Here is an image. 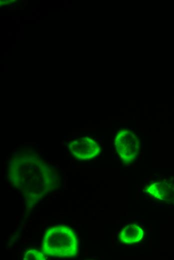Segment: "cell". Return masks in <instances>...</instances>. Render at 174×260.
I'll use <instances>...</instances> for the list:
<instances>
[{"mask_svg":"<svg viewBox=\"0 0 174 260\" xmlns=\"http://www.w3.org/2000/svg\"><path fill=\"white\" fill-rule=\"evenodd\" d=\"M8 179L28 202H36L54 190L60 182L56 170L32 154L20 155L9 162Z\"/></svg>","mask_w":174,"mask_h":260,"instance_id":"1","label":"cell"},{"mask_svg":"<svg viewBox=\"0 0 174 260\" xmlns=\"http://www.w3.org/2000/svg\"><path fill=\"white\" fill-rule=\"evenodd\" d=\"M42 250L50 256L71 258L78 251V240L74 230L65 224H58L47 229L42 242Z\"/></svg>","mask_w":174,"mask_h":260,"instance_id":"2","label":"cell"},{"mask_svg":"<svg viewBox=\"0 0 174 260\" xmlns=\"http://www.w3.org/2000/svg\"><path fill=\"white\" fill-rule=\"evenodd\" d=\"M114 145L122 161L132 162L136 158L140 151V142L131 131L120 130L115 139Z\"/></svg>","mask_w":174,"mask_h":260,"instance_id":"3","label":"cell"},{"mask_svg":"<svg viewBox=\"0 0 174 260\" xmlns=\"http://www.w3.org/2000/svg\"><path fill=\"white\" fill-rule=\"evenodd\" d=\"M68 148L74 157L80 160H86L97 156L100 148L93 138L84 136L74 139L68 144Z\"/></svg>","mask_w":174,"mask_h":260,"instance_id":"4","label":"cell"},{"mask_svg":"<svg viewBox=\"0 0 174 260\" xmlns=\"http://www.w3.org/2000/svg\"><path fill=\"white\" fill-rule=\"evenodd\" d=\"M152 196L165 202L174 201V183L169 181H158L148 186L146 190Z\"/></svg>","mask_w":174,"mask_h":260,"instance_id":"5","label":"cell"},{"mask_svg":"<svg viewBox=\"0 0 174 260\" xmlns=\"http://www.w3.org/2000/svg\"><path fill=\"white\" fill-rule=\"evenodd\" d=\"M144 236V231L139 226L130 224L125 226L120 231V240L127 244H134L140 242Z\"/></svg>","mask_w":174,"mask_h":260,"instance_id":"6","label":"cell"},{"mask_svg":"<svg viewBox=\"0 0 174 260\" xmlns=\"http://www.w3.org/2000/svg\"><path fill=\"white\" fill-rule=\"evenodd\" d=\"M24 259L27 260H44V254L40 252L34 250H28L24 254Z\"/></svg>","mask_w":174,"mask_h":260,"instance_id":"7","label":"cell"}]
</instances>
